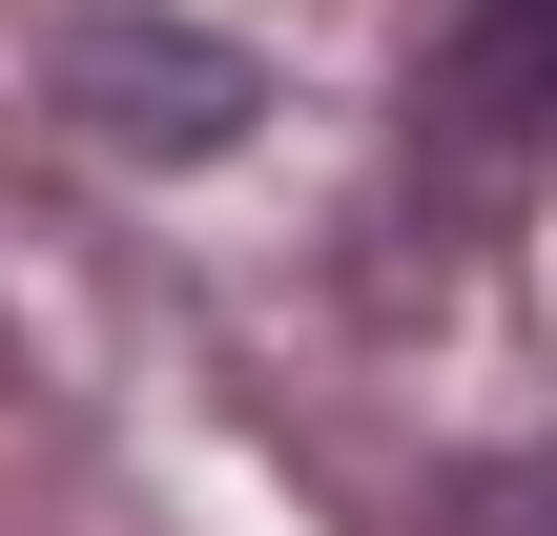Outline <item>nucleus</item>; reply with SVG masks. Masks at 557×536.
Here are the masks:
<instances>
[{"mask_svg":"<svg viewBox=\"0 0 557 536\" xmlns=\"http://www.w3.org/2000/svg\"><path fill=\"white\" fill-rule=\"evenodd\" d=\"M41 103H62L83 145H124V165H207V145H248V124H269V62H248V41H207V21L83 0V21L41 41Z\"/></svg>","mask_w":557,"mask_h":536,"instance_id":"1","label":"nucleus"}]
</instances>
